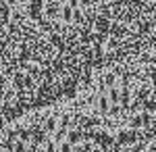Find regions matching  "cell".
<instances>
[{"label":"cell","instance_id":"obj_1","mask_svg":"<svg viewBox=\"0 0 156 152\" xmlns=\"http://www.w3.org/2000/svg\"><path fill=\"white\" fill-rule=\"evenodd\" d=\"M156 63V0H0V119L58 110Z\"/></svg>","mask_w":156,"mask_h":152}]
</instances>
